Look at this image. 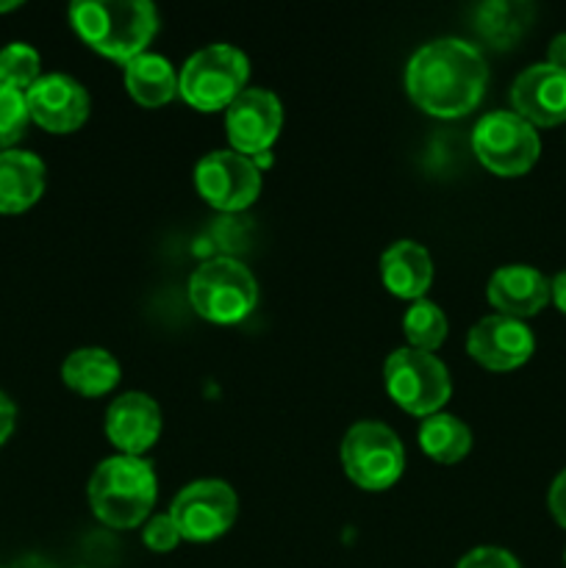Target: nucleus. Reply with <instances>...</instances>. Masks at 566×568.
I'll return each mask as SVG.
<instances>
[{
  "label": "nucleus",
  "instance_id": "obj_1",
  "mask_svg": "<svg viewBox=\"0 0 566 568\" xmlns=\"http://www.w3.org/2000/svg\"><path fill=\"white\" fill-rule=\"evenodd\" d=\"M486 81L488 67L481 50L455 37L422 44L405 67L408 98L438 120L469 114L481 103Z\"/></svg>",
  "mask_w": 566,
  "mask_h": 568
},
{
  "label": "nucleus",
  "instance_id": "obj_2",
  "mask_svg": "<svg viewBox=\"0 0 566 568\" xmlns=\"http://www.w3.org/2000/svg\"><path fill=\"white\" fill-rule=\"evenodd\" d=\"M70 22L89 48L128 64L153 42L159 11L148 0H78Z\"/></svg>",
  "mask_w": 566,
  "mask_h": 568
},
{
  "label": "nucleus",
  "instance_id": "obj_3",
  "mask_svg": "<svg viewBox=\"0 0 566 568\" xmlns=\"http://www.w3.org/2000/svg\"><path fill=\"white\" fill-rule=\"evenodd\" d=\"M155 471L144 458L114 455L98 464L89 480V505L103 525L131 530L148 521L155 505Z\"/></svg>",
  "mask_w": 566,
  "mask_h": 568
},
{
  "label": "nucleus",
  "instance_id": "obj_4",
  "mask_svg": "<svg viewBox=\"0 0 566 568\" xmlns=\"http://www.w3.org/2000/svg\"><path fill=\"white\" fill-rule=\"evenodd\" d=\"M189 303L214 325H236L255 311L259 283L242 261L211 258L189 277Z\"/></svg>",
  "mask_w": 566,
  "mask_h": 568
},
{
  "label": "nucleus",
  "instance_id": "obj_5",
  "mask_svg": "<svg viewBox=\"0 0 566 568\" xmlns=\"http://www.w3.org/2000/svg\"><path fill=\"white\" fill-rule=\"evenodd\" d=\"M250 61L233 44H209L189 55L178 75V92L198 111H222L244 92Z\"/></svg>",
  "mask_w": 566,
  "mask_h": 568
},
{
  "label": "nucleus",
  "instance_id": "obj_6",
  "mask_svg": "<svg viewBox=\"0 0 566 568\" xmlns=\"http://www.w3.org/2000/svg\"><path fill=\"white\" fill-rule=\"evenodd\" d=\"M383 381L386 392L405 414L433 416L444 408L453 394L449 372L442 361L425 349L403 347L394 349L383 364Z\"/></svg>",
  "mask_w": 566,
  "mask_h": 568
},
{
  "label": "nucleus",
  "instance_id": "obj_7",
  "mask_svg": "<svg viewBox=\"0 0 566 568\" xmlns=\"http://www.w3.org/2000/svg\"><path fill=\"white\" fill-rule=\"evenodd\" d=\"M344 475L364 491H386L405 469V449L383 422H355L342 438Z\"/></svg>",
  "mask_w": 566,
  "mask_h": 568
},
{
  "label": "nucleus",
  "instance_id": "obj_8",
  "mask_svg": "<svg viewBox=\"0 0 566 568\" xmlns=\"http://www.w3.org/2000/svg\"><path fill=\"white\" fill-rule=\"evenodd\" d=\"M472 150L477 161L494 175H525L542 153V139L536 128L522 120L516 111H492L481 116L472 131Z\"/></svg>",
  "mask_w": 566,
  "mask_h": 568
},
{
  "label": "nucleus",
  "instance_id": "obj_9",
  "mask_svg": "<svg viewBox=\"0 0 566 568\" xmlns=\"http://www.w3.org/2000/svg\"><path fill=\"white\" fill-rule=\"evenodd\" d=\"M170 516L186 541H214L236 521L239 497L225 480H194L172 499Z\"/></svg>",
  "mask_w": 566,
  "mask_h": 568
},
{
  "label": "nucleus",
  "instance_id": "obj_10",
  "mask_svg": "<svg viewBox=\"0 0 566 568\" xmlns=\"http://www.w3.org/2000/svg\"><path fill=\"white\" fill-rule=\"evenodd\" d=\"M194 186L216 211H244L259 200L261 172L236 150H214L194 166Z\"/></svg>",
  "mask_w": 566,
  "mask_h": 568
},
{
  "label": "nucleus",
  "instance_id": "obj_11",
  "mask_svg": "<svg viewBox=\"0 0 566 568\" xmlns=\"http://www.w3.org/2000/svg\"><path fill=\"white\" fill-rule=\"evenodd\" d=\"M283 128V105L270 89H244L225 109L228 142L242 155H266Z\"/></svg>",
  "mask_w": 566,
  "mask_h": 568
},
{
  "label": "nucleus",
  "instance_id": "obj_12",
  "mask_svg": "<svg viewBox=\"0 0 566 568\" xmlns=\"http://www.w3.org/2000/svg\"><path fill=\"white\" fill-rule=\"evenodd\" d=\"M533 349H536L533 331L525 325V320H514V316H483L466 336V353L472 355V361L492 372H511L527 364Z\"/></svg>",
  "mask_w": 566,
  "mask_h": 568
},
{
  "label": "nucleus",
  "instance_id": "obj_13",
  "mask_svg": "<svg viewBox=\"0 0 566 568\" xmlns=\"http://www.w3.org/2000/svg\"><path fill=\"white\" fill-rule=\"evenodd\" d=\"M31 122L50 133H72L87 122L89 92L64 72L42 75L26 92Z\"/></svg>",
  "mask_w": 566,
  "mask_h": 568
},
{
  "label": "nucleus",
  "instance_id": "obj_14",
  "mask_svg": "<svg viewBox=\"0 0 566 568\" xmlns=\"http://www.w3.org/2000/svg\"><path fill=\"white\" fill-rule=\"evenodd\" d=\"M511 103L533 128H553L566 120V72L553 64H530L516 75Z\"/></svg>",
  "mask_w": 566,
  "mask_h": 568
},
{
  "label": "nucleus",
  "instance_id": "obj_15",
  "mask_svg": "<svg viewBox=\"0 0 566 568\" xmlns=\"http://www.w3.org/2000/svg\"><path fill=\"white\" fill-rule=\"evenodd\" d=\"M105 436L120 455L142 458L161 436V410L150 394L128 392L105 410Z\"/></svg>",
  "mask_w": 566,
  "mask_h": 568
},
{
  "label": "nucleus",
  "instance_id": "obj_16",
  "mask_svg": "<svg viewBox=\"0 0 566 568\" xmlns=\"http://www.w3.org/2000/svg\"><path fill=\"white\" fill-rule=\"evenodd\" d=\"M486 297L503 316L527 320L549 303V281L527 264L499 266L492 275Z\"/></svg>",
  "mask_w": 566,
  "mask_h": 568
},
{
  "label": "nucleus",
  "instance_id": "obj_17",
  "mask_svg": "<svg viewBox=\"0 0 566 568\" xmlns=\"http://www.w3.org/2000/svg\"><path fill=\"white\" fill-rule=\"evenodd\" d=\"M381 277L383 286L394 294L416 303L425 297L433 283V261L422 244L403 239L394 242L386 253L381 255Z\"/></svg>",
  "mask_w": 566,
  "mask_h": 568
},
{
  "label": "nucleus",
  "instance_id": "obj_18",
  "mask_svg": "<svg viewBox=\"0 0 566 568\" xmlns=\"http://www.w3.org/2000/svg\"><path fill=\"white\" fill-rule=\"evenodd\" d=\"M44 192V164L28 150L0 153V214H22Z\"/></svg>",
  "mask_w": 566,
  "mask_h": 568
},
{
  "label": "nucleus",
  "instance_id": "obj_19",
  "mask_svg": "<svg viewBox=\"0 0 566 568\" xmlns=\"http://www.w3.org/2000/svg\"><path fill=\"white\" fill-rule=\"evenodd\" d=\"M61 381L81 397H103L120 383V364L103 347H81L61 364Z\"/></svg>",
  "mask_w": 566,
  "mask_h": 568
},
{
  "label": "nucleus",
  "instance_id": "obj_20",
  "mask_svg": "<svg viewBox=\"0 0 566 568\" xmlns=\"http://www.w3.org/2000/svg\"><path fill=\"white\" fill-rule=\"evenodd\" d=\"M125 89L137 103L159 109L178 94V72L164 55L144 50L125 64Z\"/></svg>",
  "mask_w": 566,
  "mask_h": 568
},
{
  "label": "nucleus",
  "instance_id": "obj_21",
  "mask_svg": "<svg viewBox=\"0 0 566 568\" xmlns=\"http://www.w3.org/2000/svg\"><path fill=\"white\" fill-rule=\"evenodd\" d=\"M416 438H420L422 453L444 466L458 464L472 449V430L466 427V422H461L453 414H442V410L420 422Z\"/></svg>",
  "mask_w": 566,
  "mask_h": 568
},
{
  "label": "nucleus",
  "instance_id": "obj_22",
  "mask_svg": "<svg viewBox=\"0 0 566 568\" xmlns=\"http://www.w3.org/2000/svg\"><path fill=\"white\" fill-rule=\"evenodd\" d=\"M533 9L527 3H486L477 11V28L497 48H508L530 26Z\"/></svg>",
  "mask_w": 566,
  "mask_h": 568
},
{
  "label": "nucleus",
  "instance_id": "obj_23",
  "mask_svg": "<svg viewBox=\"0 0 566 568\" xmlns=\"http://www.w3.org/2000/svg\"><path fill=\"white\" fill-rule=\"evenodd\" d=\"M403 333L408 338V347L433 353L447 338V316H444V311L436 303L422 297L411 303V308L405 311Z\"/></svg>",
  "mask_w": 566,
  "mask_h": 568
},
{
  "label": "nucleus",
  "instance_id": "obj_24",
  "mask_svg": "<svg viewBox=\"0 0 566 568\" xmlns=\"http://www.w3.org/2000/svg\"><path fill=\"white\" fill-rule=\"evenodd\" d=\"M42 78V59L26 42H11L0 50V83L28 92Z\"/></svg>",
  "mask_w": 566,
  "mask_h": 568
},
{
  "label": "nucleus",
  "instance_id": "obj_25",
  "mask_svg": "<svg viewBox=\"0 0 566 568\" xmlns=\"http://www.w3.org/2000/svg\"><path fill=\"white\" fill-rule=\"evenodd\" d=\"M28 122H31V114H28L26 92L0 83V153L14 150V144L26 133Z\"/></svg>",
  "mask_w": 566,
  "mask_h": 568
},
{
  "label": "nucleus",
  "instance_id": "obj_26",
  "mask_svg": "<svg viewBox=\"0 0 566 568\" xmlns=\"http://www.w3.org/2000/svg\"><path fill=\"white\" fill-rule=\"evenodd\" d=\"M142 541H144V547L153 549V552H172V549H175L183 538H181V532H178L172 516L159 514V516H150V519L144 521Z\"/></svg>",
  "mask_w": 566,
  "mask_h": 568
},
{
  "label": "nucleus",
  "instance_id": "obj_27",
  "mask_svg": "<svg viewBox=\"0 0 566 568\" xmlns=\"http://www.w3.org/2000/svg\"><path fill=\"white\" fill-rule=\"evenodd\" d=\"M455 568H522L519 560L499 547H477L466 552Z\"/></svg>",
  "mask_w": 566,
  "mask_h": 568
},
{
  "label": "nucleus",
  "instance_id": "obj_28",
  "mask_svg": "<svg viewBox=\"0 0 566 568\" xmlns=\"http://www.w3.org/2000/svg\"><path fill=\"white\" fill-rule=\"evenodd\" d=\"M549 510H553L555 521H558L560 527H566V469L560 471L558 477L553 480V486H549Z\"/></svg>",
  "mask_w": 566,
  "mask_h": 568
},
{
  "label": "nucleus",
  "instance_id": "obj_29",
  "mask_svg": "<svg viewBox=\"0 0 566 568\" xmlns=\"http://www.w3.org/2000/svg\"><path fill=\"white\" fill-rule=\"evenodd\" d=\"M14 422H17V408L14 403L9 399V394L0 392V447L9 442V436L14 433Z\"/></svg>",
  "mask_w": 566,
  "mask_h": 568
},
{
  "label": "nucleus",
  "instance_id": "obj_30",
  "mask_svg": "<svg viewBox=\"0 0 566 568\" xmlns=\"http://www.w3.org/2000/svg\"><path fill=\"white\" fill-rule=\"evenodd\" d=\"M547 64L558 67V70L566 72V31L558 33V37L549 42L547 48Z\"/></svg>",
  "mask_w": 566,
  "mask_h": 568
},
{
  "label": "nucleus",
  "instance_id": "obj_31",
  "mask_svg": "<svg viewBox=\"0 0 566 568\" xmlns=\"http://www.w3.org/2000/svg\"><path fill=\"white\" fill-rule=\"evenodd\" d=\"M549 300L558 305V311H564L566 314V270L558 272V275L549 281Z\"/></svg>",
  "mask_w": 566,
  "mask_h": 568
},
{
  "label": "nucleus",
  "instance_id": "obj_32",
  "mask_svg": "<svg viewBox=\"0 0 566 568\" xmlns=\"http://www.w3.org/2000/svg\"><path fill=\"white\" fill-rule=\"evenodd\" d=\"M20 0H0V14H6V11H14L20 9Z\"/></svg>",
  "mask_w": 566,
  "mask_h": 568
},
{
  "label": "nucleus",
  "instance_id": "obj_33",
  "mask_svg": "<svg viewBox=\"0 0 566 568\" xmlns=\"http://www.w3.org/2000/svg\"><path fill=\"white\" fill-rule=\"evenodd\" d=\"M564 564H566V552H564Z\"/></svg>",
  "mask_w": 566,
  "mask_h": 568
}]
</instances>
